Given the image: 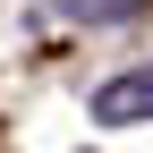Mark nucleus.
I'll return each mask as SVG.
<instances>
[{
    "instance_id": "nucleus-1",
    "label": "nucleus",
    "mask_w": 153,
    "mask_h": 153,
    "mask_svg": "<svg viewBox=\"0 0 153 153\" xmlns=\"http://www.w3.org/2000/svg\"><path fill=\"white\" fill-rule=\"evenodd\" d=\"M94 119H102V128L153 119V60H145V68H111L102 85H94Z\"/></svg>"
},
{
    "instance_id": "nucleus-2",
    "label": "nucleus",
    "mask_w": 153,
    "mask_h": 153,
    "mask_svg": "<svg viewBox=\"0 0 153 153\" xmlns=\"http://www.w3.org/2000/svg\"><path fill=\"white\" fill-rule=\"evenodd\" d=\"M145 0H60V17H76V26H128Z\"/></svg>"
}]
</instances>
